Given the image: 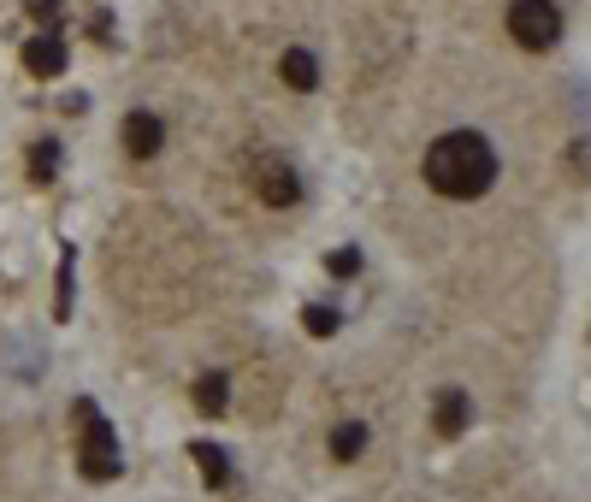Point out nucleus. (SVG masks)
I'll return each instance as SVG.
<instances>
[{
  "label": "nucleus",
  "instance_id": "obj_8",
  "mask_svg": "<svg viewBox=\"0 0 591 502\" xmlns=\"http://www.w3.org/2000/svg\"><path fill=\"white\" fill-rule=\"evenodd\" d=\"M196 408L201 414H231V373H201L196 378Z\"/></svg>",
  "mask_w": 591,
  "mask_h": 502
},
{
  "label": "nucleus",
  "instance_id": "obj_7",
  "mask_svg": "<svg viewBox=\"0 0 591 502\" xmlns=\"http://www.w3.org/2000/svg\"><path fill=\"white\" fill-rule=\"evenodd\" d=\"M473 426V396L467 390H444L438 396V438H461Z\"/></svg>",
  "mask_w": 591,
  "mask_h": 502
},
{
  "label": "nucleus",
  "instance_id": "obj_3",
  "mask_svg": "<svg viewBox=\"0 0 591 502\" xmlns=\"http://www.w3.org/2000/svg\"><path fill=\"white\" fill-rule=\"evenodd\" d=\"M77 420H83V473L89 479H119V443H113V426L95 414V402H77Z\"/></svg>",
  "mask_w": 591,
  "mask_h": 502
},
{
  "label": "nucleus",
  "instance_id": "obj_6",
  "mask_svg": "<svg viewBox=\"0 0 591 502\" xmlns=\"http://www.w3.org/2000/svg\"><path fill=\"white\" fill-rule=\"evenodd\" d=\"M160 142H166V130H160L154 113H131V119H125V148H131L136 160H154Z\"/></svg>",
  "mask_w": 591,
  "mask_h": 502
},
{
  "label": "nucleus",
  "instance_id": "obj_14",
  "mask_svg": "<svg viewBox=\"0 0 591 502\" xmlns=\"http://www.w3.org/2000/svg\"><path fill=\"white\" fill-rule=\"evenodd\" d=\"M326 272H331V278H355V272H361V249H337V254H326Z\"/></svg>",
  "mask_w": 591,
  "mask_h": 502
},
{
  "label": "nucleus",
  "instance_id": "obj_1",
  "mask_svg": "<svg viewBox=\"0 0 591 502\" xmlns=\"http://www.w3.org/2000/svg\"><path fill=\"white\" fill-rule=\"evenodd\" d=\"M426 184L444 201H473L497 184V148L479 130H450L426 148Z\"/></svg>",
  "mask_w": 591,
  "mask_h": 502
},
{
  "label": "nucleus",
  "instance_id": "obj_9",
  "mask_svg": "<svg viewBox=\"0 0 591 502\" xmlns=\"http://www.w3.org/2000/svg\"><path fill=\"white\" fill-rule=\"evenodd\" d=\"M278 71H284V83H290V89H302V95H308V89L320 83V60H314L308 48H284Z\"/></svg>",
  "mask_w": 591,
  "mask_h": 502
},
{
  "label": "nucleus",
  "instance_id": "obj_13",
  "mask_svg": "<svg viewBox=\"0 0 591 502\" xmlns=\"http://www.w3.org/2000/svg\"><path fill=\"white\" fill-rule=\"evenodd\" d=\"M54 172H60V142H36V148H30V178L48 184Z\"/></svg>",
  "mask_w": 591,
  "mask_h": 502
},
{
  "label": "nucleus",
  "instance_id": "obj_11",
  "mask_svg": "<svg viewBox=\"0 0 591 502\" xmlns=\"http://www.w3.org/2000/svg\"><path fill=\"white\" fill-rule=\"evenodd\" d=\"M361 449H367V426H361V420H343V426H331V455H337V461H355Z\"/></svg>",
  "mask_w": 591,
  "mask_h": 502
},
{
  "label": "nucleus",
  "instance_id": "obj_10",
  "mask_svg": "<svg viewBox=\"0 0 591 502\" xmlns=\"http://www.w3.org/2000/svg\"><path fill=\"white\" fill-rule=\"evenodd\" d=\"M190 455H196L201 479H207L213 491H225V485H231V461H225V449H219V443H190Z\"/></svg>",
  "mask_w": 591,
  "mask_h": 502
},
{
  "label": "nucleus",
  "instance_id": "obj_15",
  "mask_svg": "<svg viewBox=\"0 0 591 502\" xmlns=\"http://www.w3.org/2000/svg\"><path fill=\"white\" fill-rule=\"evenodd\" d=\"M71 314V254H66V266H60V319Z\"/></svg>",
  "mask_w": 591,
  "mask_h": 502
},
{
  "label": "nucleus",
  "instance_id": "obj_4",
  "mask_svg": "<svg viewBox=\"0 0 591 502\" xmlns=\"http://www.w3.org/2000/svg\"><path fill=\"white\" fill-rule=\"evenodd\" d=\"M261 201L266 207H296L302 201V178L290 160H266L261 166Z\"/></svg>",
  "mask_w": 591,
  "mask_h": 502
},
{
  "label": "nucleus",
  "instance_id": "obj_12",
  "mask_svg": "<svg viewBox=\"0 0 591 502\" xmlns=\"http://www.w3.org/2000/svg\"><path fill=\"white\" fill-rule=\"evenodd\" d=\"M337 325H343V314L326 308V302H308V308H302V331H308V337H331Z\"/></svg>",
  "mask_w": 591,
  "mask_h": 502
},
{
  "label": "nucleus",
  "instance_id": "obj_16",
  "mask_svg": "<svg viewBox=\"0 0 591 502\" xmlns=\"http://www.w3.org/2000/svg\"><path fill=\"white\" fill-rule=\"evenodd\" d=\"M30 12H36V18H42V12H54V0H30Z\"/></svg>",
  "mask_w": 591,
  "mask_h": 502
},
{
  "label": "nucleus",
  "instance_id": "obj_2",
  "mask_svg": "<svg viewBox=\"0 0 591 502\" xmlns=\"http://www.w3.org/2000/svg\"><path fill=\"white\" fill-rule=\"evenodd\" d=\"M509 36L532 48V54H544V48H556L562 42V6L556 0H515L509 6Z\"/></svg>",
  "mask_w": 591,
  "mask_h": 502
},
{
  "label": "nucleus",
  "instance_id": "obj_5",
  "mask_svg": "<svg viewBox=\"0 0 591 502\" xmlns=\"http://www.w3.org/2000/svg\"><path fill=\"white\" fill-rule=\"evenodd\" d=\"M24 71H30V77H60V71H66V42H60L54 30H48V36H30V42H24Z\"/></svg>",
  "mask_w": 591,
  "mask_h": 502
}]
</instances>
